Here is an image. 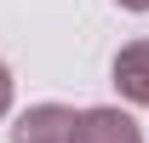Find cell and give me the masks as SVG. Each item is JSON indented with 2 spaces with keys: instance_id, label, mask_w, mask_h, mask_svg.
I'll list each match as a JSON object with an SVG mask.
<instances>
[{
  "instance_id": "5",
  "label": "cell",
  "mask_w": 149,
  "mask_h": 143,
  "mask_svg": "<svg viewBox=\"0 0 149 143\" xmlns=\"http://www.w3.org/2000/svg\"><path fill=\"white\" fill-rule=\"evenodd\" d=\"M120 6H126V12H149V0H120Z\"/></svg>"
},
{
  "instance_id": "3",
  "label": "cell",
  "mask_w": 149,
  "mask_h": 143,
  "mask_svg": "<svg viewBox=\"0 0 149 143\" xmlns=\"http://www.w3.org/2000/svg\"><path fill=\"white\" fill-rule=\"evenodd\" d=\"M115 92L126 103H149V40H132L115 52Z\"/></svg>"
},
{
  "instance_id": "4",
  "label": "cell",
  "mask_w": 149,
  "mask_h": 143,
  "mask_svg": "<svg viewBox=\"0 0 149 143\" xmlns=\"http://www.w3.org/2000/svg\"><path fill=\"white\" fill-rule=\"evenodd\" d=\"M6 109H12V74H6V63H0V120H6Z\"/></svg>"
},
{
  "instance_id": "1",
  "label": "cell",
  "mask_w": 149,
  "mask_h": 143,
  "mask_svg": "<svg viewBox=\"0 0 149 143\" xmlns=\"http://www.w3.org/2000/svg\"><path fill=\"white\" fill-rule=\"evenodd\" d=\"M69 143H143V132H138V120H132L126 109L97 103V109H80L74 115Z\"/></svg>"
},
{
  "instance_id": "2",
  "label": "cell",
  "mask_w": 149,
  "mask_h": 143,
  "mask_svg": "<svg viewBox=\"0 0 149 143\" xmlns=\"http://www.w3.org/2000/svg\"><path fill=\"white\" fill-rule=\"evenodd\" d=\"M69 126H74V109H63V103H35V109L17 115L12 143H69Z\"/></svg>"
}]
</instances>
